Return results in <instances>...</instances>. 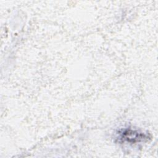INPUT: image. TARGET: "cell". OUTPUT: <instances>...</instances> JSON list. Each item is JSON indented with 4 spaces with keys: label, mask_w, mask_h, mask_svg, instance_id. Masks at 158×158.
<instances>
[{
    "label": "cell",
    "mask_w": 158,
    "mask_h": 158,
    "mask_svg": "<svg viewBox=\"0 0 158 158\" xmlns=\"http://www.w3.org/2000/svg\"><path fill=\"white\" fill-rule=\"evenodd\" d=\"M143 134L139 133V132L135 131L132 130H127L122 134V138H124L128 142L135 143L136 141H139L140 139L144 138Z\"/></svg>",
    "instance_id": "cell-1"
}]
</instances>
